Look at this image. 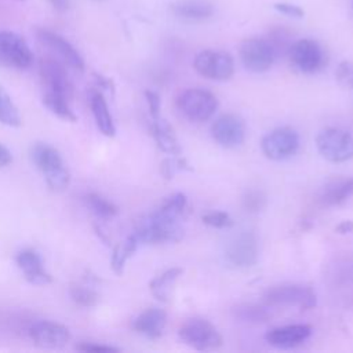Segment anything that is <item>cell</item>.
Listing matches in <instances>:
<instances>
[{
    "instance_id": "10",
    "label": "cell",
    "mask_w": 353,
    "mask_h": 353,
    "mask_svg": "<svg viewBox=\"0 0 353 353\" xmlns=\"http://www.w3.org/2000/svg\"><path fill=\"white\" fill-rule=\"evenodd\" d=\"M263 154L272 160H284L299 149V135L290 127H280L268 132L261 142Z\"/></svg>"
},
{
    "instance_id": "3",
    "label": "cell",
    "mask_w": 353,
    "mask_h": 353,
    "mask_svg": "<svg viewBox=\"0 0 353 353\" xmlns=\"http://www.w3.org/2000/svg\"><path fill=\"white\" fill-rule=\"evenodd\" d=\"M179 112L190 121L201 123L211 119L218 108L216 97L203 88H188L176 98Z\"/></svg>"
},
{
    "instance_id": "15",
    "label": "cell",
    "mask_w": 353,
    "mask_h": 353,
    "mask_svg": "<svg viewBox=\"0 0 353 353\" xmlns=\"http://www.w3.org/2000/svg\"><path fill=\"white\" fill-rule=\"evenodd\" d=\"M211 134L215 142L223 148H236L244 141L245 128L243 120L232 113L219 116L211 125Z\"/></svg>"
},
{
    "instance_id": "9",
    "label": "cell",
    "mask_w": 353,
    "mask_h": 353,
    "mask_svg": "<svg viewBox=\"0 0 353 353\" xmlns=\"http://www.w3.org/2000/svg\"><path fill=\"white\" fill-rule=\"evenodd\" d=\"M287 55L296 70L307 74L320 70L325 61L321 46L312 39H299L292 41Z\"/></svg>"
},
{
    "instance_id": "11",
    "label": "cell",
    "mask_w": 353,
    "mask_h": 353,
    "mask_svg": "<svg viewBox=\"0 0 353 353\" xmlns=\"http://www.w3.org/2000/svg\"><path fill=\"white\" fill-rule=\"evenodd\" d=\"M276 54L266 37H251L243 41L240 47V59L245 69L262 73L272 68Z\"/></svg>"
},
{
    "instance_id": "14",
    "label": "cell",
    "mask_w": 353,
    "mask_h": 353,
    "mask_svg": "<svg viewBox=\"0 0 353 353\" xmlns=\"http://www.w3.org/2000/svg\"><path fill=\"white\" fill-rule=\"evenodd\" d=\"M37 39L47 48H50L61 59L63 65H68L69 68L77 72L84 70V59L81 58L80 52L65 37L50 29H39Z\"/></svg>"
},
{
    "instance_id": "35",
    "label": "cell",
    "mask_w": 353,
    "mask_h": 353,
    "mask_svg": "<svg viewBox=\"0 0 353 353\" xmlns=\"http://www.w3.org/2000/svg\"><path fill=\"white\" fill-rule=\"evenodd\" d=\"M244 208L250 212L261 211L266 204V197L261 190H248L243 199Z\"/></svg>"
},
{
    "instance_id": "23",
    "label": "cell",
    "mask_w": 353,
    "mask_h": 353,
    "mask_svg": "<svg viewBox=\"0 0 353 353\" xmlns=\"http://www.w3.org/2000/svg\"><path fill=\"white\" fill-rule=\"evenodd\" d=\"M152 135L160 150L170 154L181 153V146L176 141V137L171 125L165 120H163L160 116L156 119H152Z\"/></svg>"
},
{
    "instance_id": "13",
    "label": "cell",
    "mask_w": 353,
    "mask_h": 353,
    "mask_svg": "<svg viewBox=\"0 0 353 353\" xmlns=\"http://www.w3.org/2000/svg\"><path fill=\"white\" fill-rule=\"evenodd\" d=\"M228 263L234 268H250L258 259V240L252 232L237 234L225 250Z\"/></svg>"
},
{
    "instance_id": "43",
    "label": "cell",
    "mask_w": 353,
    "mask_h": 353,
    "mask_svg": "<svg viewBox=\"0 0 353 353\" xmlns=\"http://www.w3.org/2000/svg\"><path fill=\"white\" fill-rule=\"evenodd\" d=\"M48 1L51 3V6L55 10L61 11V12H63V11H66L69 8V0H48Z\"/></svg>"
},
{
    "instance_id": "7",
    "label": "cell",
    "mask_w": 353,
    "mask_h": 353,
    "mask_svg": "<svg viewBox=\"0 0 353 353\" xmlns=\"http://www.w3.org/2000/svg\"><path fill=\"white\" fill-rule=\"evenodd\" d=\"M193 68L203 77L216 81H225L233 76L234 62L230 54L225 51L203 50L194 57Z\"/></svg>"
},
{
    "instance_id": "44",
    "label": "cell",
    "mask_w": 353,
    "mask_h": 353,
    "mask_svg": "<svg viewBox=\"0 0 353 353\" xmlns=\"http://www.w3.org/2000/svg\"><path fill=\"white\" fill-rule=\"evenodd\" d=\"M352 7H353V0H352Z\"/></svg>"
},
{
    "instance_id": "42",
    "label": "cell",
    "mask_w": 353,
    "mask_h": 353,
    "mask_svg": "<svg viewBox=\"0 0 353 353\" xmlns=\"http://www.w3.org/2000/svg\"><path fill=\"white\" fill-rule=\"evenodd\" d=\"M336 233L339 234H346V233H352L353 232V221H342L336 228H335Z\"/></svg>"
},
{
    "instance_id": "40",
    "label": "cell",
    "mask_w": 353,
    "mask_h": 353,
    "mask_svg": "<svg viewBox=\"0 0 353 353\" xmlns=\"http://www.w3.org/2000/svg\"><path fill=\"white\" fill-rule=\"evenodd\" d=\"M12 160V156L10 153V150L0 143V168H4L7 167Z\"/></svg>"
},
{
    "instance_id": "12",
    "label": "cell",
    "mask_w": 353,
    "mask_h": 353,
    "mask_svg": "<svg viewBox=\"0 0 353 353\" xmlns=\"http://www.w3.org/2000/svg\"><path fill=\"white\" fill-rule=\"evenodd\" d=\"M39 72L46 91L55 92L70 98L73 94V84L63 63L54 58H43L39 63Z\"/></svg>"
},
{
    "instance_id": "39",
    "label": "cell",
    "mask_w": 353,
    "mask_h": 353,
    "mask_svg": "<svg viewBox=\"0 0 353 353\" xmlns=\"http://www.w3.org/2000/svg\"><path fill=\"white\" fill-rule=\"evenodd\" d=\"M77 350H81V352H117L116 347H112V346H106V345H97V343H91V342H83L80 345L76 346Z\"/></svg>"
},
{
    "instance_id": "19",
    "label": "cell",
    "mask_w": 353,
    "mask_h": 353,
    "mask_svg": "<svg viewBox=\"0 0 353 353\" xmlns=\"http://www.w3.org/2000/svg\"><path fill=\"white\" fill-rule=\"evenodd\" d=\"M167 323V314L160 307H149L135 317L132 321V328L146 338L156 339L163 334Z\"/></svg>"
},
{
    "instance_id": "34",
    "label": "cell",
    "mask_w": 353,
    "mask_h": 353,
    "mask_svg": "<svg viewBox=\"0 0 353 353\" xmlns=\"http://www.w3.org/2000/svg\"><path fill=\"white\" fill-rule=\"evenodd\" d=\"M335 79L343 88L353 90V62H341L335 69Z\"/></svg>"
},
{
    "instance_id": "29",
    "label": "cell",
    "mask_w": 353,
    "mask_h": 353,
    "mask_svg": "<svg viewBox=\"0 0 353 353\" xmlns=\"http://www.w3.org/2000/svg\"><path fill=\"white\" fill-rule=\"evenodd\" d=\"M85 203L92 214H95L98 218L109 219L117 214V207L98 193H88L85 196Z\"/></svg>"
},
{
    "instance_id": "36",
    "label": "cell",
    "mask_w": 353,
    "mask_h": 353,
    "mask_svg": "<svg viewBox=\"0 0 353 353\" xmlns=\"http://www.w3.org/2000/svg\"><path fill=\"white\" fill-rule=\"evenodd\" d=\"M182 168H186V170H190V167H188L186 161L185 160H181V159H165L163 160L161 165H160V170H161V174L165 179H171L172 175L175 174V171L178 170H182Z\"/></svg>"
},
{
    "instance_id": "41",
    "label": "cell",
    "mask_w": 353,
    "mask_h": 353,
    "mask_svg": "<svg viewBox=\"0 0 353 353\" xmlns=\"http://www.w3.org/2000/svg\"><path fill=\"white\" fill-rule=\"evenodd\" d=\"M94 79H95V83H97V87L98 88H105V90H112V81L108 79V77H105V76H102V74H98V73H95L94 74Z\"/></svg>"
},
{
    "instance_id": "6",
    "label": "cell",
    "mask_w": 353,
    "mask_h": 353,
    "mask_svg": "<svg viewBox=\"0 0 353 353\" xmlns=\"http://www.w3.org/2000/svg\"><path fill=\"white\" fill-rule=\"evenodd\" d=\"M263 301L270 306H295L302 310L316 305V294L310 287L301 284H283L269 288Z\"/></svg>"
},
{
    "instance_id": "18",
    "label": "cell",
    "mask_w": 353,
    "mask_h": 353,
    "mask_svg": "<svg viewBox=\"0 0 353 353\" xmlns=\"http://www.w3.org/2000/svg\"><path fill=\"white\" fill-rule=\"evenodd\" d=\"M15 262L22 270L26 281L34 285H46L52 281L51 274L44 269L41 256L30 248L22 250L17 254Z\"/></svg>"
},
{
    "instance_id": "28",
    "label": "cell",
    "mask_w": 353,
    "mask_h": 353,
    "mask_svg": "<svg viewBox=\"0 0 353 353\" xmlns=\"http://www.w3.org/2000/svg\"><path fill=\"white\" fill-rule=\"evenodd\" d=\"M188 204V199L183 193H174L171 196H168L161 204L160 207L156 210L157 214L165 216V218H171V219H178L179 215H182V212L185 211Z\"/></svg>"
},
{
    "instance_id": "37",
    "label": "cell",
    "mask_w": 353,
    "mask_h": 353,
    "mask_svg": "<svg viewBox=\"0 0 353 353\" xmlns=\"http://www.w3.org/2000/svg\"><path fill=\"white\" fill-rule=\"evenodd\" d=\"M274 10L287 15V17H291V18H302L303 17V10L296 6V4H291V3H276L274 6Z\"/></svg>"
},
{
    "instance_id": "31",
    "label": "cell",
    "mask_w": 353,
    "mask_h": 353,
    "mask_svg": "<svg viewBox=\"0 0 353 353\" xmlns=\"http://www.w3.org/2000/svg\"><path fill=\"white\" fill-rule=\"evenodd\" d=\"M266 40L272 46L276 57H280L281 54H287L290 46L292 44L291 34L284 28H274L269 32Z\"/></svg>"
},
{
    "instance_id": "33",
    "label": "cell",
    "mask_w": 353,
    "mask_h": 353,
    "mask_svg": "<svg viewBox=\"0 0 353 353\" xmlns=\"http://www.w3.org/2000/svg\"><path fill=\"white\" fill-rule=\"evenodd\" d=\"M201 221L205 225L216 229H228L233 225L232 216L225 211H210L201 216Z\"/></svg>"
},
{
    "instance_id": "22",
    "label": "cell",
    "mask_w": 353,
    "mask_h": 353,
    "mask_svg": "<svg viewBox=\"0 0 353 353\" xmlns=\"http://www.w3.org/2000/svg\"><path fill=\"white\" fill-rule=\"evenodd\" d=\"M353 197V178H339L327 183L320 194L325 205H339Z\"/></svg>"
},
{
    "instance_id": "27",
    "label": "cell",
    "mask_w": 353,
    "mask_h": 353,
    "mask_svg": "<svg viewBox=\"0 0 353 353\" xmlns=\"http://www.w3.org/2000/svg\"><path fill=\"white\" fill-rule=\"evenodd\" d=\"M232 314L234 316V319L247 323H262L266 321L270 316L265 307L251 303H241L234 306L232 309Z\"/></svg>"
},
{
    "instance_id": "2",
    "label": "cell",
    "mask_w": 353,
    "mask_h": 353,
    "mask_svg": "<svg viewBox=\"0 0 353 353\" xmlns=\"http://www.w3.org/2000/svg\"><path fill=\"white\" fill-rule=\"evenodd\" d=\"M134 234L141 244H159L178 241L183 233L176 219L165 218L154 211L138 223Z\"/></svg>"
},
{
    "instance_id": "5",
    "label": "cell",
    "mask_w": 353,
    "mask_h": 353,
    "mask_svg": "<svg viewBox=\"0 0 353 353\" xmlns=\"http://www.w3.org/2000/svg\"><path fill=\"white\" fill-rule=\"evenodd\" d=\"M178 335L183 343L197 350H214L222 345V336L218 330L204 319H190L185 321Z\"/></svg>"
},
{
    "instance_id": "38",
    "label": "cell",
    "mask_w": 353,
    "mask_h": 353,
    "mask_svg": "<svg viewBox=\"0 0 353 353\" xmlns=\"http://www.w3.org/2000/svg\"><path fill=\"white\" fill-rule=\"evenodd\" d=\"M145 98L149 106V112L152 119H156L160 116V97L154 91H145Z\"/></svg>"
},
{
    "instance_id": "16",
    "label": "cell",
    "mask_w": 353,
    "mask_h": 353,
    "mask_svg": "<svg viewBox=\"0 0 353 353\" xmlns=\"http://www.w3.org/2000/svg\"><path fill=\"white\" fill-rule=\"evenodd\" d=\"M29 335L34 345L46 349H59L70 341V332L65 325L48 320L34 323L29 330Z\"/></svg>"
},
{
    "instance_id": "24",
    "label": "cell",
    "mask_w": 353,
    "mask_h": 353,
    "mask_svg": "<svg viewBox=\"0 0 353 353\" xmlns=\"http://www.w3.org/2000/svg\"><path fill=\"white\" fill-rule=\"evenodd\" d=\"M182 272L183 270L181 268H171L163 272L161 274H159L157 277H154L149 284L152 295L161 302H167L170 298L171 288L176 281V279L182 274Z\"/></svg>"
},
{
    "instance_id": "20",
    "label": "cell",
    "mask_w": 353,
    "mask_h": 353,
    "mask_svg": "<svg viewBox=\"0 0 353 353\" xmlns=\"http://www.w3.org/2000/svg\"><path fill=\"white\" fill-rule=\"evenodd\" d=\"M175 17L183 21H204L214 14V6L207 0H178L171 4Z\"/></svg>"
},
{
    "instance_id": "32",
    "label": "cell",
    "mask_w": 353,
    "mask_h": 353,
    "mask_svg": "<svg viewBox=\"0 0 353 353\" xmlns=\"http://www.w3.org/2000/svg\"><path fill=\"white\" fill-rule=\"evenodd\" d=\"M69 294H70L72 299L83 307H92L98 303V294L87 285L74 284L70 287Z\"/></svg>"
},
{
    "instance_id": "30",
    "label": "cell",
    "mask_w": 353,
    "mask_h": 353,
    "mask_svg": "<svg viewBox=\"0 0 353 353\" xmlns=\"http://www.w3.org/2000/svg\"><path fill=\"white\" fill-rule=\"evenodd\" d=\"M0 123L8 127H19V112L10 95L0 87Z\"/></svg>"
},
{
    "instance_id": "8",
    "label": "cell",
    "mask_w": 353,
    "mask_h": 353,
    "mask_svg": "<svg viewBox=\"0 0 353 353\" xmlns=\"http://www.w3.org/2000/svg\"><path fill=\"white\" fill-rule=\"evenodd\" d=\"M0 63L19 70L28 69L33 63L29 44L12 30H0Z\"/></svg>"
},
{
    "instance_id": "26",
    "label": "cell",
    "mask_w": 353,
    "mask_h": 353,
    "mask_svg": "<svg viewBox=\"0 0 353 353\" xmlns=\"http://www.w3.org/2000/svg\"><path fill=\"white\" fill-rule=\"evenodd\" d=\"M43 103L52 114L58 116L62 120L76 121V119H77V116L74 114V112L72 110V108L69 105V98H66V97L46 91L43 95Z\"/></svg>"
},
{
    "instance_id": "25",
    "label": "cell",
    "mask_w": 353,
    "mask_h": 353,
    "mask_svg": "<svg viewBox=\"0 0 353 353\" xmlns=\"http://www.w3.org/2000/svg\"><path fill=\"white\" fill-rule=\"evenodd\" d=\"M139 244L141 243L138 241L137 236L132 233L124 241L119 243L114 247L113 254H112V259H110V266H112V269H113V272L116 274H121L123 273L127 261L132 256V254L137 251Z\"/></svg>"
},
{
    "instance_id": "17",
    "label": "cell",
    "mask_w": 353,
    "mask_h": 353,
    "mask_svg": "<svg viewBox=\"0 0 353 353\" xmlns=\"http://www.w3.org/2000/svg\"><path fill=\"white\" fill-rule=\"evenodd\" d=\"M312 334V327L307 324H291L272 328L266 332L265 339L270 346L279 349H291L303 343Z\"/></svg>"
},
{
    "instance_id": "21",
    "label": "cell",
    "mask_w": 353,
    "mask_h": 353,
    "mask_svg": "<svg viewBox=\"0 0 353 353\" xmlns=\"http://www.w3.org/2000/svg\"><path fill=\"white\" fill-rule=\"evenodd\" d=\"M90 106L92 110V116L95 120V124L98 130L106 135L113 137L116 132V127L112 119V114L109 112L108 103L99 90H92L90 94Z\"/></svg>"
},
{
    "instance_id": "45",
    "label": "cell",
    "mask_w": 353,
    "mask_h": 353,
    "mask_svg": "<svg viewBox=\"0 0 353 353\" xmlns=\"http://www.w3.org/2000/svg\"><path fill=\"white\" fill-rule=\"evenodd\" d=\"M19 1H22V0H19Z\"/></svg>"
},
{
    "instance_id": "4",
    "label": "cell",
    "mask_w": 353,
    "mask_h": 353,
    "mask_svg": "<svg viewBox=\"0 0 353 353\" xmlns=\"http://www.w3.org/2000/svg\"><path fill=\"white\" fill-rule=\"evenodd\" d=\"M319 153L328 161L342 163L353 159V135L342 128H325L316 137Z\"/></svg>"
},
{
    "instance_id": "1",
    "label": "cell",
    "mask_w": 353,
    "mask_h": 353,
    "mask_svg": "<svg viewBox=\"0 0 353 353\" xmlns=\"http://www.w3.org/2000/svg\"><path fill=\"white\" fill-rule=\"evenodd\" d=\"M33 164L43 172L48 188L54 192H63L70 183V174L63 164L59 152L44 142H37L30 148Z\"/></svg>"
}]
</instances>
